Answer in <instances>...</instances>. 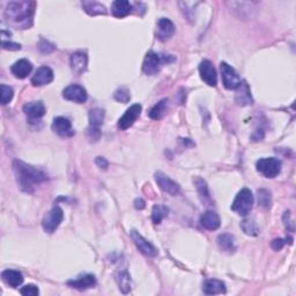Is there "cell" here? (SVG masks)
<instances>
[{"label":"cell","instance_id":"1","mask_svg":"<svg viewBox=\"0 0 296 296\" xmlns=\"http://www.w3.org/2000/svg\"><path fill=\"white\" fill-rule=\"evenodd\" d=\"M36 3L11 2L5 10V20L8 26L16 29H26L32 24Z\"/></svg>","mask_w":296,"mask_h":296},{"label":"cell","instance_id":"2","mask_svg":"<svg viewBox=\"0 0 296 296\" xmlns=\"http://www.w3.org/2000/svg\"><path fill=\"white\" fill-rule=\"evenodd\" d=\"M13 172L15 174L16 181L21 187V190L27 193H32L35 190V185L43 183L48 179L47 174L37 169L36 167L27 165L21 160L13 161Z\"/></svg>","mask_w":296,"mask_h":296},{"label":"cell","instance_id":"3","mask_svg":"<svg viewBox=\"0 0 296 296\" xmlns=\"http://www.w3.org/2000/svg\"><path fill=\"white\" fill-rule=\"evenodd\" d=\"M174 61V58L170 56H161L157 53L149 51L146 55L144 62H143V71L147 76H155L160 71L161 66L163 64H168V62Z\"/></svg>","mask_w":296,"mask_h":296},{"label":"cell","instance_id":"4","mask_svg":"<svg viewBox=\"0 0 296 296\" xmlns=\"http://www.w3.org/2000/svg\"><path fill=\"white\" fill-rule=\"evenodd\" d=\"M253 206V195L249 189H242L234 199L232 210L236 214L245 216L250 213Z\"/></svg>","mask_w":296,"mask_h":296},{"label":"cell","instance_id":"5","mask_svg":"<svg viewBox=\"0 0 296 296\" xmlns=\"http://www.w3.org/2000/svg\"><path fill=\"white\" fill-rule=\"evenodd\" d=\"M257 170L268 178L277 177L281 172V161L277 157H265L257 161Z\"/></svg>","mask_w":296,"mask_h":296},{"label":"cell","instance_id":"6","mask_svg":"<svg viewBox=\"0 0 296 296\" xmlns=\"http://www.w3.org/2000/svg\"><path fill=\"white\" fill-rule=\"evenodd\" d=\"M62 220H64V212L59 206H55L42 220V227L45 233L52 234L60 226Z\"/></svg>","mask_w":296,"mask_h":296},{"label":"cell","instance_id":"7","mask_svg":"<svg viewBox=\"0 0 296 296\" xmlns=\"http://www.w3.org/2000/svg\"><path fill=\"white\" fill-rule=\"evenodd\" d=\"M221 69V77H222V83L227 89L233 90L237 89V87L240 86L241 79L239 74L236 73V71L232 68L231 65H228L227 62L222 61L220 64Z\"/></svg>","mask_w":296,"mask_h":296},{"label":"cell","instance_id":"8","mask_svg":"<svg viewBox=\"0 0 296 296\" xmlns=\"http://www.w3.org/2000/svg\"><path fill=\"white\" fill-rule=\"evenodd\" d=\"M141 110H143V107L140 104H133L128 109L125 111V114L119 118L118 120V128L122 131L127 130L130 128L133 124L136 123V120L138 119V117L141 114Z\"/></svg>","mask_w":296,"mask_h":296},{"label":"cell","instance_id":"9","mask_svg":"<svg viewBox=\"0 0 296 296\" xmlns=\"http://www.w3.org/2000/svg\"><path fill=\"white\" fill-rule=\"evenodd\" d=\"M130 235H131L132 241L135 242L136 247L138 248V250L141 253H143V255L147 256V257H156L157 256L158 252H157L156 248L154 247L152 243H149L147 240L144 239L143 235L139 234V232H137V231H135V229H133V231H131Z\"/></svg>","mask_w":296,"mask_h":296},{"label":"cell","instance_id":"10","mask_svg":"<svg viewBox=\"0 0 296 296\" xmlns=\"http://www.w3.org/2000/svg\"><path fill=\"white\" fill-rule=\"evenodd\" d=\"M155 182L157 183V185L160 189L166 193H169L172 195H176L181 192V186L178 185V183L173 181L169 176H167L166 174L157 172L155 173Z\"/></svg>","mask_w":296,"mask_h":296},{"label":"cell","instance_id":"11","mask_svg":"<svg viewBox=\"0 0 296 296\" xmlns=\"http://www.w3.org/2000/svg\"><path fill=\"white\" fill-rule=\"evenodd\" d=\"M199 73L202 80L210 87H215L218 83V76L213 64L210 60H203L199 65Z\"/></svg>","mask_w":296,"mask_h":296},{"label":"cell","instance_id":"12","mask_svg":"<svg viewBox=\"0 0 296 296\" xmlns=\"http://www.w3.org/2000/svg\"><path fill=\"white\" fill-rule=\"evenodd\" d=\"M51 128L56 135L61 137V138H71L76 133L72 127V123L65 117H57L53 119Z\"/></svg>","mask_w":296,"mask_h":296},{"label":"cell","instance_id":"13","mask_svg":"<svg viewBox=\"0 0 296 296\" xmlns=\"http://www.w3.org/2000/svg\"><path fill=\"white\" fill-rule=\"evenodd\" d=\"M62 97L76 103H85L87 101V91L80 85H70L62 90Z\"/></svg>","mask_w":296,"mask_h":296},{"label":"cell","instance_id":"14","mask_svg":"<svg viewBox=\"0 0 296 296\" xmlns=\"http://www.w3.org/2000/svg\"><path fill=\"white\" fill-rule=\"evenodd\" d=\"M87 65H88V57L86 52L78 51L71 56V69L77 76H81L83 72H86Z\"/></svg>","mask_w":296,"mask_h":296},{"label":"cell","instance_id":"15","mask_svg":"<svg viewBox=\"0 0 296 296\" xmlns=\"http://www.w3.org/2000/svg\"><path fill=\"white\" fill-rule=\"evenodd\" d=\"M156 39L162 42L169 40L174 35L175 26L174 23L167 18L158 19L156 23Z\"/></svg>","mask_w":296,"mask_h":296},{"label":"cell","instance_id":"16","mask_svg":"<svg viewBox=\"0 0 296 296\" xmlns=\"http://www.w3.org/2000/svg\"><path fill=\"white\" fill-rule=\"evenodd\" d=\"M23 112L31 120H39L45 115V107L42 101H34L26 103L23 106Z\"/></svg>","mask_w":296,"mask_h":296},{"label":"cell","instance_id":"17","mask_svg":"<svg viewBox=\"0 0 296 296\" xmlns=\"http://www.w3.org/2000/svg\"><path fill=\"white\" fill-rule=\"evenodd\" d=\"M53 80V72L48 66H42L31 78V83L36 87L49 85Z\"/></svg>","mask_w":296,"mask_h":296},{"label":"cell","instance_id":"18","mask_svg":"<svg viewBox=\"0 0 296 296\" xmlns=\"http://www.w3.org/2000/svg\"><path fill=\"white\" fill-rule=\"evenodd\" d=\"M193 182H194L195 189H197L199 199H200V202L203 203V205H205V206L213 205V199H212L211 197L210 190H208V186L205 179H203L200 177H195L193 179Z\"/></svg>","mask_w":296,"mask_h":296},{"label":"cell","instance_id":"19","mask_svg":"<svg viewBox=\"0 0 296 296\" xmlns=\"http://www.w3.org/2000/svg\"><path fill=\"white\" fill-rule=\"evenodd\" d=\"M235 101L241 107L250 106L253 103V100L251 96V91H250V87L245 81H242L240 86L236 89Z\"/></svg>","mask_w":296,"mask_h":296},{"label":"cell","instance_id":"20","mask_svg":"<svg viewBox=\"0 0 296 296\" xmlns=\"http://www.w3.org/2000/svg\"><path fill=\"white\" fill-rule=\"evenodd\" d=\"M32 71L31 62L28 59H20L15 61L13 65L11 66V72L15 78L24 79L27 78Z\"/></svg>","mask_w":296,"mask_h":296},{"label":"cell","instance_id":"21","mask_svg":"<svg viewBox=\"0 0 296 296\" xmlns=\"http://www.w3.org/2000/svg\"><path fill=\"white\" fill-rule=\"evenodd\" d=\"M200 223L207 231H216L221 224V219L216 212L207 211L200 216Z\"/></svg>","mask_w":296,"mask_h":296},{"label":"cell","instance_id":"22","mask_svg":"<svg viewBox=\"0 0 296 296\" xmlns=\"http://www.w3.org/2000/svg\"><path fill=\"white\" fill-rule=\"evenodd\" d=\"M133 6L127 0H116L111 5L112 15L117 19H123L131 13Z\"/></svg>","mask_w":296,"mask_h":296},{"label":"cell","instance_id":"23","mask_svg":"<svg viewBox=\"0 0 296 296\" xmlns=\"http://www.w3.org/2000/svg\"><path fill=\"white\" fill-rule=\"evenodd\" d=\"M203 290L204 294L206 295L224 294L226 293V285L218 279H208V280L204 281Z\"/></svg>","mask_w":296,"mask_h":296},{"label":"cell","instance_id":"24","mask_svg":"<svg viewBox=\"0 0 296 296\" xmlns=\"http://www.w3.org/2000/svg\"><path fill=\"white\" fill-rule=\"evenodd\" d=\"M68 285L70 287H72V288L80 290L93 288V287L96 285V278H95L93 274H86V276L78 278L76 280L68 281Z\"/></svg>","mask_w":296,"mask_h":296},{"label":"cell","instance_id":"25","mask_svg":"<svg viewBox=\"0 0 296 296\" xmlns=\"http://www.w3.org/2000/svg\"><path fill=\"white\" fill-rule=\"evenodd\" d=\"M2 278L8 286L13 287V288H16L23 282V276L21 272L15 270H5L2 273Z\"/></svg>","mask_w":296,"mask_h":296},{"label":"cell","instance_id":"26","mask_svg":"<svg viewBox=\"0 0 296 296\" xmlns=\"http://www.w3.org/2000/svg\"><path fill=\"white\" fill-rule=\"evenodd\" d=\"M218 244H219V248L222 250L224 252H228V253H233L235 252L236 250V244H235V237L231 235V234H227V233H224V234H221L218 236Z\"/></svg>","mask_w":296,"mask_h":296},{"label":"cell","instance_id":"27","mask_svg":"<svg viewBox=\"0 0 296 296\" xmlns=\"http://www.w3.org/2000/svg\"><path fill=\"white\" fill-rule=\"evenodd\" d=\"M82 7L87 14L91 16L95 15H106L107 14V8L101 3L97 2H83Z\"/></svg>","mask_w":296,"mask_h":296},{"label":"cell","instance_id":"28","mask_svg":"<svg viewBox=\"0 0 296 296\" xmlns=\"http://www.w3.org/2000/svg\"><path fill=\"white\" fill-rule=\"evenodd\" d=\"M115 279L118 283L119 289L122 290L124 294H126L131 290V277L126 271H119V272L115 274Z\"/></svg>","mask_w":296,"mask_h":296},{"label":"cell","instance_id":"29","mask_svg":"<svg viewBox=\"0 0 296 296\" xmlns=\"http://www.w3.org/2000/svg\"><path fill=\"white\" fill-rule=\"evenodd\" d=\"M104 116H106V112L101 108H94V109L89 110V127L100 128V126L103 124Z\"/></svg>","mask_w":296,"mask_h":296},{"label":"cell","instance_id":"30","mask_svg":"<svg viewBox=\"0 0 296 296\" xmlns=\"http://www.w3.org/2000/svg\"><path fill=\"white\" fill-rule=\"evenodd\" d=\"M167 107H168V100L163 98L161 100L160 102H157L155 106H154L151 110H149V118H152L154 120H158L163 117L167 110Z\"/></svg>","mask_w":296,"mask_h":296},{"label":"cell","instance_id":"31","mask_svg":"<svg viewBox=\"0 0 296 296\" xmlns=\"http://www.w3.org/2000/svg\"><path fill=\"white\" fill-rule=\"evenodd\" d=\"M168 207L165 205H155L152 210V220L155 224L161 223L167 215H168Z\"/></svg>","mask_w":296,"mask_h":296},{"label":"cell","instance_id":"32","mask_svg":"<svg viewBox=\"0 0 296 296\" xmlns=\"http://www.w3.org/2000/svg\"><path fill=\"white\" fill-rule=\"evenodd\" d=\"M241 227L243 232L249 236H257L259 234V228H258L257 223L253 220L245 219L241 222Z\"/></svg>","mask_w":296,"mask_h":296},{"label":"cell","instance_id":"33","mask_svg":"<svg viewBox=\"0 0 296 296\" xmlns=\"http://www.w3.org/2000/svg\"><path fill=\"white\" fill-rule=\"evenodd\" d=\"M257 199H258V204H259L261 207H264V208L271 207V204H272V198H271V193H270L269 190H266V189L258 190Z\"/></svg>","mask_w":296,"mask_h":296},{"label":"cell","instance_id":"34","mask_svg":"<svg viewBox=\"0 0 296 296\" xmlns=\"http://www.w3.org/2000/svg\"><path fill=\"white\" fill-rule=\"evenodd\" d=\"M0 90H2V104L3 106H6V104L10 103L12 101V98H13L14 90L12 87L7 85L0 86Z\"/></svg>","mask_w":296,"mask_h":296},{"label":"cell","instance_id":"35","mask_svg":"<svg viewBox=\"0 0 296 296\" xmlns=\"http://www.w3.org/2000/svg\"><path fill=\"white\" fill-rule=\"evenodd\" d=\"M114 97L116 101L122 102V103H127L130 101L131 95H130V90H128L126 87H120L117 90L115 91Z\"/></svg>","mask_w":296,"mask_h":296},{"label":"cell","instance_id":"36","mask_svg":"<svg viewBox=\"0 0 296 296\" xmlns=\"http://www.w3.org/2000/svg\"><path fill=\"white\" fill-rule=\"evenodd\" d=\"M20 293L24 296H37L40 294V289L35 285H26L21 288Z\"/></svg>","mask_w":296,"mask_h":296},{"label":"cell","instance_id":"37","mask_svg":"<svg viewBox=\"0 0 296 296\" xmlns=\"http://www.w3.org/2000/svg\"><path fill=\"white\" fill-rule=\"evenodd\" d=\"M3 49L4 50H11V51H16V50L21 49V45L18 43H13V42L3 41Z\"/></svg>","mask_w":296,"mask_h":296},{"label":"cell","instance_id":"38","mask_svg":"<svg viewBox=\"0 0 296 296\" xmlns=\"http://www.w3.org/2000/svg\"><path fill=\"white\" fill-rule=\"evenodd\" d=\"M48 47H53V44H50L49 42H48V41H45V40H42V41H41V43L39 44V49L41 50L42 52H44V53H49V52L53 51V50L49 49Z\"/></svg>","mask_w":296,"mask_h":296},{"label":"cell","instance_id":"39","mask_svg":"<svg viewBox=\"0 0 296 296\" xmlns=\"http://www.w3.org/2000/svg\"><path fill=\"white\" fill-rule=\"evenodd\" d=\"M283 245H285V241L281 239L273 240L272 243H271V247H272L274 251H280V250L283 248Z\"/></svg>","mask_w":296,"mask_h":296},{"label":"cell","instance_id":"40","mask_svg":"<svg viewBox=\"0 0 296 296\" xmlns=\"http://www.w3.org/2000/svg\"><path fill=\"white\" fill-rule=\"evenodd\" d=\"M95 162H96V165L100 167V168H103V169H107L108 166H109V163H108V161L102 156H97L96 160H95Z\"/></svg>","mask_w":296,"mask_h":296},{"label":"cell","instance_id":"41","mask_svg":"<svg viewBox=\"0 0 296 296\" xmlns=\"http://www.w3.org/2000/svg\"><path fill=\"white\" fill-rule=\"evenodd\" d=\"M135 207L137 208V210H144V208L146 207V204L143 199H136L135 200Z\"/></svg>","mask_w":296,"mask_h":296}]
</instances>
